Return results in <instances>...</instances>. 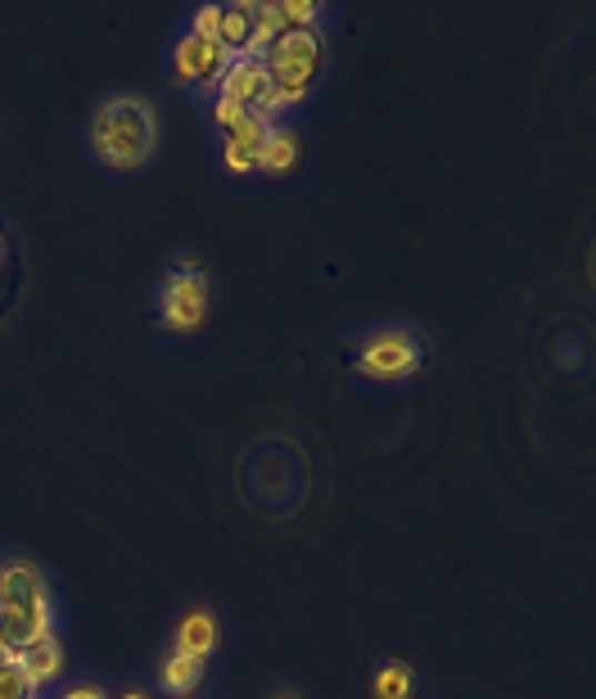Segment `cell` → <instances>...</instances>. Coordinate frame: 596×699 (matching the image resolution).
Masks as SVG:
<instances>
[{
	"label": "cell",
	"instance_id": "13",
	"mask_svg": "<svg viewBox=\"0 0 596 699\" xmlns=\"http://www.w3.org/2000/svg\"><path fill=\"white\" fill-rule=\"evenodd\" d=\"M199 681H204V663L190 659V655H181V650H168V659L159 663V690L185 699V695L199 690Z\"/></svg>",
	"mask_w": 596,
	"mask_h": 699
},
{
	"label": "cell",
	"instance_id": "8",
	"mask_svg": "<svg viewBox=\"0 0 596 699\" xmlns=\"http://www.w3.org/2000/svg\"><path fill=\"white\" fill-rule=\"evenodd\" d=\"M276 122L272 118H262V113H249L240 126H231L226 131V140H222V163L231 168V172H257V154H262V140H267V131H272Z\"/></svg>",
	"mask_w": 596,
	"mask_h": 699
},
{
	"label": "cell",
	"instance_id": "5",
	"mask_svg": "<svg viewBox=\"0 0 596 699\" xmlns=\"http://www.w3.org/2000/svg\"><path fill=\"white\" fill-rule=\"evenodd\" d=\"M231 50L213 37H194V32H181L176 45H172V78L181 87H194V91H213L222 87L226 68H231Z\"/></svg>",
	"mask_w": 596,
	"mask_h": 699
},
{
	"label": "cell",
	"instance_id": "10",
	"mask_svg": "<svg viewBox=\"0 0 596 699\" xmlns=\"http://www.w3.org/2000/svg\"><path fill=\"white\" fill-rule=\"evenodd\" d=\"M14 663H19V668H23V677L41 690V686L59 681V672H63V641H59L54 632H46V637L28 641L23 650H14Z\"/></svg>",
	"mask_w": 596,
	"mask_h": 699
},
{
	"label": "cell",
	"instance_id": "2",
	"mask_svg": "<svg viewBox=\"0 0 596 699\" xmlns=\"http://www.w3.org/2000/svg\"><path fill=\"white\" fill-rule=\"evenodd\" d=\"M272 78V100H276V118L290 113L294 104L307 100L316 73L325 68V32L321 28H290L285 37H276L262 54Z\"/></svg>",
	"mask_w": 596,
	"mask_h": 699
},
{
	"label": "cell",
	"instance_id": "4",
	"mask_svg": "<svg viewBox=\"0 0 596 699\" xmlns=\"http://www.w3.org/2000/svg\"><path fill=\"white\" fill-rule=\"evenodd\" d=\"M421 362H425V353H421V343H416V334L412 330H403V325H384V330H371L362 343H357V371L366 375V379H407V375H416L421 371Z\"/></svg>",
	"mask_w": 596,
	"mask_h": 699
},
{
	"label": "cell",
	"instance_id": "12",
	"mask_svg": "<svg viewBox=\"0 0 596 699\" xmlns=\"http://www.w3.org/2000/svg\"><path fill=\"white\" fill-rule=\"evenodd\" d=\"M285 32H290V23L281 14V0H253V32H249V41H244L240 54L262 59V54H267V45L276 37H285Z\"/></svg>",
	"mask_w": 596,
	"mask_h": 699
},
{
	"label": "cell",
	"instance_id": "9",
	"mask_svg": "<svg viewBox=\"0 0 596 699\" xmlns=\"http://www.w3.org/2000/svg\"><path fill=\"white\" fill-rule=\"evenodd\" d=\"M218 641H222V627H218L213 609H185L181 622H176V632H172V650H181V655H190L199 663L213 659Z\"/></svg>",
	"mask_w": 596,
	"mask_h": 699
},
{
	"label": "cell",
	"instance_id": "15",
	"mask_svg": "<svg viewBox=\"0 0 596 699\" xmlns=\"http://www.w3.org/2000/svg\"><path fill=\"white\" fill-rule=\"evenodd\" d=\"M299 159V135L290 126H272L267 140H262V154H257V172H290Z\"/></svg>",
	"mask_w": 596,
	"mask_h": 699
},
{
	"label": "cell",
	"instance_id": "19",
	"mask_svg": "<svg viewBox=\"0 0 596 699\" xmlns=\"http://www.w3.org/2000/svg\"><path fill=\"white\" fill-rule=\"evenodd\" d=\"M185 32H194V37H213V41H218V32H222V6H199V10L190 14Z\"/></svg>",
	"mask_w": 596,
	"mask_h": 699
},
{
	"label": "cell",
	"instance_id": "23",
	"mask_svg": "<svg viewBox=\"0 0 596 699\" xmlns=\"http://www.w3.org/2000/svg\"><path fill=\"white\" fill-rule=\"evenodd\" d=\"M272 699H299V695H294V690H290V686H281V690H276V695H272Z\"/></svg>",
	"mask_w": 596,
	"mask_h": 699
},
{
	"label": "cell",
	"instance_id": "22",
	"mask_svg": "<svg viewBox=\"0 0 596 699\" xmlns=\"http://www.w3.org/2000/svg\"><path fill=\"white\" fill-rule=\"evenodd\" d=\"M6 663H14V650H10L6 641H0V668H6Z\"/></svg>",
	"mask_w": 596,
	"mask_h": 699
},
{
	"label": "cell",
	"instance_id": "11",
	"mask_svg": "<svg viewBox=\"0 0 596 699\" xmlns=\"http://www.w3.org/2000/svg\"><path fill=\"white\" fill-rule=\"evenodd\" d=\"M19 600H50L46 574L23 555H14V559L0 565V605H19Z\"/></svg>",
	"mask_w": 596,
	"mask_h": 699
},
{
	"label": "cell",
	"instance_id": "16",
	"mask_svg": "<svg viewBox=\"0 0 596 699\" xmlns=\"http://www.w3.org/2000/svg\"><path fill=\"white\" fill-rule=\"evenodd\" d=\"M249 32H253V0H240V6H222V32H218V41H222L231 54L244 50Z\"/></svg>",
	"mask_w": 596,
	"mask_h": 699
},
{
	"label": "cell",
	"instance_id": "25",
	"mask_svg": "<svg viewBox=\"0 0 596 699\" xmlns=\"http://www.w3.org/2000/svg\"><path fill=\"white\" fill-rule=\"evenodd\" d=\"M0 262H6V240H0Z\"/></svg>",
	"mask_w": 596,
	"mask_h": 699
},
{
	"label": "cell",
	"instance_id": "18",
	"mask_svg": "<svg viewBox=\"0 0 596 699\" xmlns=\"http://www.w3.org/2000/svg\"><path fill=\"white\" fill-rule=\"evenodd\" d=\"M0 699H37V686L23 677L19 663H6V668H0Z\"/></svg>",
	"mask_w": 596,
	"mask_h": 699
},
{
	"label": "cell",
	"instance_id": "24",
	"mask_svg": "<svg viewBox=\"0 0 596 699\" xmlns=\"http://www.w3.org/2000/svg\"><path fill=\"white\" fill-rule=\"evenodd\" d=\"M118 699H150V695H141V690H122Z\"/></svg>",
	"mask_w": 596,
	"mask_h": 699
},
{
	"label": "cell",
	"instance_id": "17",
	"mask_svg": "<svg viewBox=\"0 0 596 699\" xmlns=\"http://www.w3.org/2000/svg\"><path fill=\"white\" fill-rule=\"evenodd\" d=\"M281 14H285L290 28H321L325 6L321 0H281Z\"/></svg>",
	"mask_w": 596,
	"mask_h": 699
},
{
	"label": "cell",
	"instance_id": "20",
	"mask_svg": "<svg viewBox=\"0 0 596 699\" xmlns=\"http://www.w3.org/2000/svg\"><path fill=\"white\" fill-rule=\"evenodd\" d=\"M213 118H218V126L222 131H231V126H240L249 113L240 109V104H231V100H222V95H213Z\"/></svg>",
	"mask_w": 596,
	"mask_h": 699
},
{
	"label": "cell",
	"instance_id": "6",
	"mask_svg": "<svg viewBox=\"0 0 596 699\" xmlns=\"http://www.w3.org/2000/svg\"><path fill=\"white\" fill-rule=\"evenodd\" d=\"M222 100L240 104L244 113H262V118H272L276 122V100H272V78H267V63L253 59V54H235L231 68H226V78L218 87Z\"/></svg>",
	"mask_w": 596,
	"mask_h": 699
},
{
	"label": "cell",
	"instance_id": "7",
	"mask_svg": "<svg viewBox=\"0 0 596 699\" xmlns=\"http://www.w3.org/2000/svg\"><path fill=\"white\" fill-rule=\"evenodd\" d=\"M54 632V609L50 600H19V605H0V641L10 650H23L28 641Z\"/></svg>",
	"mask_w": 596,
	"mask_h": 699
},
{
	"label": "cell",
	"instance_id": "14",
	"mask_svg": "<svg viewBox=\"0 0 596 699\" xmlns=\"http://www.w3.org/2000/svg\"><path fill=\"white\" fill-rule=\"evenodd\" d=\"M416 695V672L403 659H388L371 677V699H412Z\"/></svg>",
	"mask_w": 596,
	"mask_h": 699
},
{
	"label": "cell",
	"instance_id": "1",
	"mask_svg": "<svg viewBox=\"0 0 596 699\" xmlns=\"http://www.w3.org/2000/svg\"><path fill=\"white\" fill-rule=\"evenodd\" d=\"M87 140H91V154L113 172L145 168L159 150V113L137 91H113L95 104Z\"/></svg>",
	"mask_w": 596,
	"mask_h": 699
},
{
	"label": "cell",
	"instance_id": "3",
	"mask_svg": "<svg viewBox=\"0 0 596 699\" xmlns=\"http://www.w3.org/2000/svg\"><path fill=\"white\" fill-rule=\"evenodd\" d=\"M209 316V271L181 257L163 280H159V321L172 334H190Z\"/></svg>",
	"mask_w": 596,
	"mask_h": 699
},
{
	"label": "cell",
	"instance_id": "21",
	"mask_svg": "<svg viewBox=\"0 0 596 699\" xmlns=\"http://www.w3.org/2000/svg\"><path fill=\"white\" fill-rule=\"evenodd\" d=\"M59 699H104V690H100V686H91V681H82V686H69Z\"/></svg>",
	"mask_w": 596,
	"mask_h": 699
}]
</instances>
